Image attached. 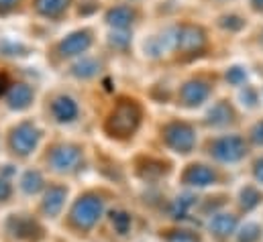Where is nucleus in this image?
Listing matches in <instances>:
<instances>
[{
	"instance_id": "22",
	"label": "nucleus",
	"mask_w": 263,
	"mask_h": 242,
	"mask_svg": "<svg viewBox=\"0 0 263 242\" xmlns=\"http://www.w3.org/2000/svg\"><path fill=\"white\" fill-rule=\"evenodd\" d=\"M110 220H112V226H115L121 234H125V232L129 230V226H131V216L125 214V212H112Z\"/></svg>"
},
{
	"instance_id": "14",
	"label": "nucleus",
	"mask_w": 263,
	"mask_h": 242,
	"mask_svg": "<svg viewBox=\"0 0 263 242\" xmlns=\"http://www.w3.org/2000/svg\"><path fill=\"white\" fill-rule=\"evenodd\" d=\"M67 197V189L62 185H51L47 191H45V197H43V210L49 214V216H58L66 204Z\"/></svg>"
},
{
	"instance_id": "17",
	"label": "nucleus",
	"mask_w": 263,
	"mask_h": 242,
	"mask_svg": "<svg viewBox=\"0 0 263 242\" xmlns=\"http://www.w3.org/2000/svg\"><path fill=\"white\" fill-rule=\"evenodd\" d=\"M233 108H231V104L227 102V100H220L218 104H214L212 106V110L208 112V116H206V122L208 124H212V126H224V124H229V122L233 120Z\"/></svg>"
},
{
	"instance_id": "20",
	"label": "nucleus",
	"mask_w": 263,
	"mask_h": 242,
	"mask_svg": "<svg viewBox=\"0 0 263 242\" xmlns=\"http://www.w3.org/2000/svg\"><path fill=\"white\" fill-rule=\"evenodd\" d=\"M98 67H100L98 61L84 59L73 65V75H78V77H92V75L98 73Z\"/></svg>"
},
{
	"instance_id": "7",
	"label": "nucleus",
	"mask_w": 263,
	"mask_h": 242,
	"mask_svg": "<svg viewBox=\"0 0 263 242\" xmlns=\"http://www.w3.org/2000/svg\"><path fill=\"white\" fill-rule=\"evenodd\" d=\"M208 96H210V86L204 79H190L178 92V100L186 108H196L208 100Z\"/></svg>"
},
{
	"instance_id": "15",
	"label": "nucleus",
	"mask_w": 263,
	"mask_h": 242,
	"mask_svg": "<svg viewBox=\"0 0 263 242\" xmlns=\"http://www.w3.org/2000/svg\"><path fill=\"white\" fill-rule=\"evenodd\" d=\"M12 226V234L18 238H27V240H39L43 236L41 228L37 226V222H33L31 218H16L10 222Z\"/></svg>"
},
{
	"instance_id": "8",
	"label": "nucleus",
	"mask_w": 263,
	"mask_h": 242,
	"mask_svg": "<svg viewBox=\"0 0 263 242\" xmlns=\"http://www.w3.org/2000/svg\"><path fill=\"white\" fill-rule=\"evenodd\" d=\"M80 159H82V151L73 145L55 147L49 155V163L55 171H73L80 165Z\"/></svg>"
},
{
	"instance_id": "34",
	"label": "nucleus",
	"mask_w": 263,
	"mask_h": 242,
	"mask_svg": "<svg viewBox=\"0 0 263 242\" xmlns=\"http://www.w3.org/2000/svg\"><path fill=\"white\" fill-rule=\"evenodd\" d=\"M249 4L255 12H263V0H249Z\"/></svg>"
},
{
	"instance_id": "4",
	"label": "nucleus",
	"mask_w": 263,
	"mask_h": 242,
	"mask_svg": "<svg viewBox=\"0 0 263 242\" xmlns=\"http://www.w3.org/2000/svg\"><path fill=\"white\" fill-rule=\"evenodd\" d=\"M100 214H102V199L96 195H86L78 199L76 206L71 208V222L78 228L88 230L98 222Z\"/></svg>"
},
{
	"instance_id": "5",
	"label": "nucleus",
	"mask_w": 263,
	"mask_h": 242,
	"mask_svg": "<svg viewBox=\"0 0 263 242\" xmlns=\"http://www.w3.org/2000/svg\"><path fill=\"white\" fill-rule=\"evenodd\" d=\"M245 153H247V145L237 134L220 136V138L210 143V155L218 161H224V163H235V161L243 159Z\"/></svg>"
},
{
	"instance_id": "24",
	"label": "nucleus",
	"mask_w": 263,
	"mask_h": 242,
	"mask_svg": "<svg viewBox=\"0 0 263 242\" xmlns=\"http://www.w3.org/2000/svg\"><path fill=\"white\" fill-rule=\"evenodd\" d=\"M224 29H229V31H239V29H243L245 27V21L241 18V16H237V14H229V16H220V21H218Z\"/></svg>"
},
{
	"instance_id": "29",
	"label": "nucleus",
	"mask_w": 263,
	"mask_h": 242,
	"mask_svg": "<svg viewBox=\"0 0 263 242\" xmlns=\"http://www.w3.org/2000/svg\"><path fill=\"white\" fill-rule=\"evenodd\" d=\"M243 100H247L249 106H255V102H257V92L251 90V88H245V92H243Z\"/></svg>"
},
{
	"instance_id": "32",
	"label": "nucleus",
	"mask_w": 263,
	"mask_h": 242,
	"mask_svg": "<svg viewBox=\"0 0 263 242\" xmlns=\"http://www.w3.org/2000/svg\"><path fill=\"white\" fill-rule=\"evenodd\" d=\"M110 43H112V45H117V47H125V45L129 43V37H127V35H117V39L112 37V39H110Z\"/></svg>"
},
{
	"instance_id": "28",
	"label": "nucleus",
	"mask_w": 263,
	"mask_h": 242,
	"mask_svg": "<svg viewBox=\"0 0 263 242\" xmlns=\"http://www.w3.org/2000/svg\"><path fill=\"white\" fill-rule=\"evenodd\" d=\"M10 86H12L10 84V77L4 71H0V96H6V92H8Z\"/></svg>"
},
{
	"instance_id": "6",
	"label": "nucleus",
	"mask_w": 263,
	"mask_h": 242,
	"mask_svg": "<svg viewBox=\"0 0 263 242\" xmlns=\"http://www.w3.org/2000/svg\"><path fill=\"white\" fill-rule=\"evenodd\" d=\"M39 143V128L33 122H21L10 132V147L16 155L27 157Z\"/></svg>"
},
{
	"instance_id": "35",
	"label": "nucleus",
	"mask_w": 263,
	"mask_h": 242,
	"mask_svg": "<svg viewBox=\"0 0 263 242\" xmlns=\"http://www.w3.org/2000/svg\"><path fill=\"white\" fill-rule=\"evenodd\" d=\"M261 43H263V33H261Z\"/></svg>"
},
{
	"instance_id": "27",
	"label": "nucleus",
	"mask_w": 263,
	"mask_h": 242,
	"mask_svg": "<svg viewBox=\"0 0 263 242\" xmlns=\"http://www.w3.org/2000/svg\"><path fill=\"white\" fill-rule=\"evenodd\" d=\"M172 242H198L196 236H192V234H188V232H180V234H170L167 236Z\"/></svg>"
},
{
	"instance_id": "30",
	"label": "nucleus",
	"mask_w": 263,
	"mask_h": 242,
	"mask_svg": "<svg viewBox=\"0 0 263 242\" xmlns=\"http://www.w3.org/2000/svg\"><path fill=\"white\" fill-rule=\"evenodd\" d=\"M10 193H12V189H10V183L4 182V179H0V201L8 199V197H10Z\"/></svg>"
},
{
	"instance_id": "33",
	"label": "nucleus",
	"mask_w": 263,
	"mask_h": 242,
	"mask_svg": "<svg viewBox=\"0 0 263 242\" xmlns=\"http://www.w3.org/2000/svg\"><path fill=\"white\" fill-rule=\"evenodd\" d=\"M253 173H255V179L257 182H261L263 183V157L255 163V169H253Z\"/></svg>"
},
{
	"instance_id": "3",
	"label": "nucleus",
	"mask_w": 263,
	"mask_h": 242,
	"mask_svg": "<svg viewBox=\"0 0 263 242\" xmlns=\"http://www.w3.org/2000/svg\"><path fill=\"white\" fill-rule=\"evenodd\" d=\"M163 140L178 153H190L196 145V132L188 122H170L163 128Z\"/></svg>"
},
{
	"instance_id": "19",
	"label": "nucleus",
	"mask_w": 263,
	"mask_h": 242,
	"mask_svg": "<svg viewBox=\"0 0 263 242\" xmlns=\"http://www.w3.org/2000/svg\"><path fill=\"white\" fill-rule=\"evenodd\" d=\"M43 187V177L39 171H27L23 175V189L27 193H37Z\"/></svg>"
},
{
	"instance_id": "1",
	"label": "nucleus",
	"mask_w": 263,
	"mask_h": 242,
	"mask_svg": "<svg viewBox=\"0 0 263 242\" xmlns=\"http://www.w3.org/2000/svg\"><path fill=\"white\" fill-rule=\"evenodd\" d=\"M143 118V108L135 98H121L106 118V132L115 138H129L137 132Z\"/></svg>"
},
{
	"instance_id": "21",
	"label": "nucleus",
	"mask_w": 263,
	"mask_h": 242,
	"mask_svg": "<svg viewBox=\"0 0 263 242\" xmlns=\"http://www.w3.org/2000/svg\"><path fill=\"white\" fill-rule=\"evenodd\" d=\"M259 199H261V195H259V191L255 187H245L241 191V204H243L245 210H253L259 204Z\"/></svg>"
},
{
	"instance_id": "12",
	"label": "nucleus",
	"mask_w": 263,
	"mask_h": 242,
	"mask_svg": "<svg viewBox=\"0 0 263 242\" xmlns=\"http://www.w3.org/2000/svg\"><path fill=\"white\" fill-rule=\"evenodd\" d=\"M51 114L58 122H71L78 116V104L69 96H58L51 102Z\"/></svg>"
},
{
	"instance_id": "31",
	"label": "nucleus",
	"mask_w": 263,
	"mask_h": 242,
	"mask_svg": "<svg viewBox=\"0 0 263 242\" xmlns=\"http://www.w3.org/2000/svg\"><path fill=\"white\" fill-rule=\"evenodd\" d=\"M16 4L18 0H0V14H8Z\"/></svg>"
},
{
	"instance_id": "23",
	"label": "nucleus",
	"mask_w": 263,
	"mask_h": 242,
	"mask_svg": "<svg viewBox=\"0 0 263 242\" xmlns=\"http://www.w3.org/2000/svg\"><path fill=\"white\" fill-rule=\"evenodd\" d=\"M259 236H261V228L257 224H247L239 232V242H257Z\"/></svg>"
},
{
	"instance_id": "10",
	"label": "nucleus",
	"mask_w": 263,
	"mask_h": 242,
	"mask_svg": "<svg viewBox=\"0 0 263 242\" xmlns=\"http://www.w3.org/2000/svg\"><path fill=\"white\" fill-rule=\"evenodd\" d=\"M33 98H35V92H33V88L27 86V84H12V86L8 88V92H6V102H8V106L14 108V110H25V108H29L31 102H33Z\"/></svg>"
},
{
	"instance_id": "2",
	"label": "nucleus",
	"mask_w": 263,
	"mask_h": 242,
	"mask_svg": "<svg viewBox=\"0 0 263 242\" xmlns=\"http://www.w3.org/2000/svg\"><path fill=\"white\" fill-rule=\"evenodd\" d=\"M206 43H208V37L204 29L198 25L184 23L174 29V49L180 55H198L206 49Z\"/></svg>"
},
{
	"instance_id": "13",
	"label": "nucleus",
	"mask_w": 263,
	"mask_h": 242,
	"mask_svg": "<svg viewBox=\"0 0 263 242\" xmlns=\"http://www.w3.org/2000/svg\"><path fill=\"white\" fill-rule=\"evenodd\" d=\"M184 183H190V185H196V187H204V185H210V183L216 182V173L206 167V165H190L184 175H182Z\"/></svg>"
},
{
	"instance_id": "18",
	"label": "nucleus",
	"mask_w": 263,
	"mask_h": 242,
	"mask_svg": "<svg viewBox=\"0 0 263 242\" xmlns=\"http://www.w3.org/2000/svg\"><path fill=\"white\" fill-rule=\"evenodd\" d=\"M235 226H237V220H235V216H231V214H216V216L210 220V230H212L216 236H227V234H231V232L235 230Z\"/></svg>"
},
{
	"instance_id": "25",
	"label": "nucleus",
	"mask_w": 263,
	"mask_h": 242,
	"mask_svg": "<svg viewBox=\"0 0 263 242\" xmlns=\"http://www.w3.org/2000/svg\"><path fill=\"white\" fill-rule=\"evenodd\" d=\"M245 77H247V71H245L243 67H239V65L227 69V79H229L233 86H241V84L245 82Z\"/></svg>"
},
{
	"instance_id": "16",
	"label": "nucleus",
	"mask_w": 263,
	"mask_h": 242,
	"mask_svg": "<svg viewBox=\"0 0 263 242\" xmlns=\"http://www.w3.org/2000/svg\"><path fill=\"white\" fill-rule=\"evenodd\" d=\"M71 0H35V10L47 18H60L67 10Z\"/></svg>"
},
{
	"instance_id": "26",
	"label": "nucleus",
	"mask_w": 263,
	"mask_h": 242,
	"mask_svg": "<svg viewBox=\"0 0 263 242\" xmlns=\"http://www.w3.org/2000/svg\"><path fill=\"white\" fill-rule=\"evenodd\" d=\"M251 140L255 145H263V120L257 122L253 128H251Z\"/></svg>"
},
{
	"instance_id": "9",
	"label": "nucleus",
	"mask_w": 263,
	"mask_h": 242,
	"mask_svg": "<svg viewBox=\"0 0 263 242\" xmlns=\"http://www.w3.org/2000/svg\"><path fill=\"white\" fill-rule=\"evenodd\" d=\"M90 45H92V31L82 29V31L67 35L58 45V51L62 53V57H73V55H82L84 51H88Z\"/></svg>"
},
{
	"instance_id": "11",
	"label": "nucleus",
	"mask_w": 263,
	"mask_h": 242,
	"mask_svg": "<svg viewBox=\"0 0 263 242\" xmlns=\"http://www.w3.org/2000/svg\"><path fill=\"white\" fill-rule=\"evenodd\" d=\"M135 18H137V12H135V8L127 6V4L115 6V8H110V10L106 12V23H108L110 27L119 29V31H125V29H129L133 23H135Z\"/></svg>"
}]
</instances>
